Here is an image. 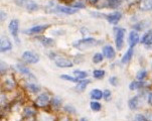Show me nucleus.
<instances>
[{
	"label": "nucleus",
	"mask_w": 152,
	"mask_h": 121,
	"mask_svg": "<svg viewBox=\"0 0 152 121\" xmlns=\"http://www.w3.org/2000/svg\"><path fill=\"white\" fill-rule=\"evenodd\" d=\"M8 29H9V32L11 34V37L14 38V40L16 42L17 45L20 43V40H19V37H18V33H19V20L14 18V19H11L9 22V25H8Z\"/></svg>",
	"instance_id": "nucleus-5"
},
{
	"label": "nucleus",
	"mask_w": 152,
	"mask_h": 121,
	"mask_svg": "<svg viewBox=\"0 0 152 121\" xmlns=\"http://www.w3.org/2000/svg\"><path fill=\"white\" fill-rule=\"evenodd\" d=\"M105 75H106V72H105L104 70H99V69H97V70H95L94 72H93V77L97 80L103 79L105 77Z\"/></svg>",
	"instance_id": "nucleus-29"
},
{
	"label": "nucleus",
	"mask_w": 152,
	"mask_h": 121,
	"mask_svg": "<svg viewBox=\"0 0 152 121\" xmlns=\"http://www.w3.org/2000/svg\"><path fill=\"white\" fill-rule=\"evenodd\" d=\"M7 17V14L5 13V12L3 11V10H1V17H0V19H1V22L4 21V19Z\"/></svg>",
	"instance_id": "nucleus-42"
},
{
	"label": "nucleus",
	"mask_w": 152,
	"mask_h": 121,
	"mask_svg": "<svg viewBox=\"0 0 152 121\" xmlns=\"http://www.w3.org/2000/svg\"><path fill=\"white\" fill-rule=\"evenodd\" d=\"M147 102H148V104L150 105V106H152V92H150V93L148 94V96H147Z\"/></svg>",
	"instance_id": "nucleus-41"
},
{
	"label": "nucleus",
	"mask_w": 152,
	"mask_h": 121,
	"mask_svg": "<svg viewBox=\"0 0 152 121\" xmlns=\"http://www.w3.org/2000/svg\"><path fill=\"white\" fill-rule=\"evenodd\" d=\"M74 73V76L76 78H78L79 80H83V79H86L88 77V73L86 71H82V70H76L73 72Z\"/></svg>",
	"instance_id": "nucleus-28"
},
{
	"label": "nucleus",
	"mask_w": 152,
	"mask_h": 121,
	"mask_svg": "<svg viewBox=\"0 0 152 121\" xmlns=\"http://www.w3.org/2000/svg\"><path fill=\"white\" fill-rule=\"evenodd\" d=\"M21 59L24 63L29 64V65H34V64H37L39 62V56L32 51H24L21 56Z\"/></svg>",
	"instance_id": "nucleus-7"
},
{
	"label": "nucleus",
	"mask_w": 152,
	"mask_h": 121,
	"mask_svg": "<svg viewBox=\"0 0 152 121\" xmlns=\"http://www.w3.org/2000/svg\"><path fill=\"white\" fill-rule=\"evenodd\" d=\"M133 56H134V48L130 47L127 50V51L125 53V55L122 56V59H121V63H122V64H128L131 61V59H132Z\"/></svg>",
	"instance_id": "nucleus-21"
},
{
	"label": "nucleus",
	"mask_w": 152,
	"mask_h": 121,
	"mask_svg": "<svg viewBox=\"0 0 152 121\" xmlns=\"http://www.w3.org/2000/svg\"><path fill=\"white\" fill-rule=\"evenodd\" d=\"M91 83L90 80H86V79H83V80H80L78 83H76V90L78 92H84L85 90L87 89V86Z\"/></svg>",
	"instance_id": "nucleus-20"
},
{
	"label": "nucleus",
	"mask_w": 152,
	"mask_h": 121,
	"mask_svg": "<svg viewBox=\"0 0 152 121\" xmlns=\"http://www.w3.org/2000/svg\"><path fill=\"white\" fill-rule=\"evenodd\" d=\"M103 60H104V55L103 54H100V53H97L93 56V63L94 64H100L102 63Z\"/></svg>",
	"instance_id": "nucleus-31"
},
{
	"label": "nucleus",
	"mask_w": 152,
	"mask_h": 121,
	"mask_svg": "<svg viewBox=\"0 0 152 121\" xmlns=\"http://www.w3.org/2000/svg\"><path fill=\"white\" fill-rule=\"evenodd\" d=\"M102 54L104 55L105 58L108 59V60H113L116 56V51L114 50V48H113L112 45H109L103 47Z\"/></svg>",
	"instance_id": "nucleus-14"
},
{
	"label": "nucleus",
	"mask_w": 152,
	"mask_h": 121,
	"mask_svg": "<svg viewBox=\"0 0 152 121\" xmlns=\"http://www.w3.org/2000/svg\"><path fill=\"white\" fill-rule=\"evenodd\" d=\"M14 3L28 12H35L39 9V5L34 0H14Z\"/></svg>",
	"instance_id": "nucleus-4"
},
{
	"label": "nucleus",
	"mask_w": 152,
	"mask_h": 121,
	"mask_svg": "<svg viewBox=\"0 0 152 121\" xmlns=\"http://www.w3.org/2000/svg\"><path fill=\"white\" fill-rule=\"evenodd\" d=\"M37 40L39 42L43 47L45 48H50V47H53L55 45V40L50 37H46L45 35H40V37H37Z\"/></svg>",
	"instance_id": "nucleus-19"
},
{
	"label": "nucleus",
	"mask_w": 152,
	"mask_h": 121,
	"mask_svg": "<svg viewBox=\"0 0 152 121\" xmlns=\"http://www.w3.org/2000/svg\"><path fill=\"white\" fill-rule=\"evenodd\" d=\"M64 110H65V112L69 113V114H75V113L77 112L76 108H75L73 105H69V104L65 105V106H64Z\"/></svg>",
	"instance_id": "nucleus-35"
},
{
	"label": "nucleus",
	"mask_w": 152,
	"mask_h": 121,
	"mask_svg": "<svg viewBox=\"0 0 152 121\" xmlns=\"http://www.w3.org/2000/svg\"><path fill=\"white\" fill-rule=\"evenodd\" d=\"M148 84L146 83L145 81H132L129 85V89L131 91H135V90H139V89H144L145 87H147Z\"/></svg>",
	"instance_id": "nucleus-16"
},
{
	"label": "nucleus",
	"mask_w": 152,
	"mask_h": 121,
	"mask_svg": "<svg viewBox=\"0 0 152 121\" xmlns=\"http://www.w3.org/2000/svg\"><path fill=\"white\" fill-rule=\"evenodd\" d=\"M23 114L25 117H32L35 114V110L32 107H26L23 110Z\"/></svg>",
	"instance_id": "nucleus-33"
},
{
	"label": "nucleus",
	"mask_w": 152,
	"mask_h": 121,
	"mask_svg": "<svg viewBox=\"0 0 152 121\" xmlns=\"http://www.w3.org/2000/svg\"><path fill=\"white\" fill-rule=\"evenodd\" d=\"M53 120H55L53 116H51L50 114H46L45 112H42V114H39L37 117V121H53Z\"/></svg>",
	"instance_id": "nucleus-27"
},
{
	"label": "nucleus",
	"mask_w": 152,
	"mask_h": 121,
	"mask_svg": "<svg viewBox=\"0 0 152 121\" xmlns=\"http://www.w3.org/2000/svg\"><path fill=\"white\" fill-rule=\"evenodd\" d=\"M140 42V37H139V33L136 30H132L129 32V37H128V43L131 48H134L137 43Z\"/></svg>",
	"instance_id": "nucleus-15"
},
{
	"label": "nucleus",
	"mask_w": 152,
	"mask_h": 121,
	"mask_svg": "<svg viewBox=\"0 0 152 121\" xmlns=\"http://www.w3.org/2000/svg\"><path fill=\"white\" fill-rule=\"evenodd\" d=\"M50 95L48 93H42L39 94L38 96L37 97V99H35V105H37V107L39 108H43V107H46L48 104L50 103Z\"/></svg>",
	"instance_id": "nucleus-9"
},
{
	"label": "nucleus",
	"mask_w": 152,
	"mask_h": 121,
	"mask_svg": "<svg viewBox=\"0 0 152 121\" xmlns=\"http://www.w3.org/2000/svg\"><path fill=\"white\" fill-rule=\"evenodd\" d=\"M60 78L63 80H66V81H69V82H73V83H78L80 81L78 78L73 77V76H69V75H61Z\"/></svg>",
	"instance_id": "nucleus-32"
},
{
	"label": "nucleus",
	"mask_w": 152,
	"mask_h": 121,
	"mask_svg": "<svg viewBox=\"0 0 152 121\" xmlns=\"http://www.w3.org/2000/svg\"><path fill=\"white\" fill-rule=\"evenodd\" d=\"M100 42L93 37H84L82 40H76L73 45L75 48L79 51H86V50H90V48L96 47L97 45H99Z\"/></svg>",
	"instance_id": "nucleus-1"
},
{
	"label": "nucleus",
	"mask_w": 152,
	"mask_h": 121,
	"mask_svg": "<svg viewBox=\"0 0 152 121\" xmlns=\"http://www.w3.org/2000/svg\"><path fill=\"white\" fill-rule=\"evenodd\" d=\"M12 50V43L7 37H1L0 40V51L1 53H6Z\"/></svg>",
	"instance_id": "nucleus-12"
},
{
	"label": "nucleus",
	"mask_w": 152,
	"mask_h": 121,
	"mask_svg": "<svg viewBox=\"0 0 152 121\" xmlns=\"http://www.w3.org/2000/svg\"><path fill=\"white\" fill-rule=\"evenodd\" d=\"M90 97L93 100H100L103 98V92L100 89H93L90 93Z\"/></svg>",
	"instance_id": "nucleus-23"
},
{
	"label": "nucleus",
	"mask_w": 152,
	"mask_h": 121,
	"mask_svg": "<svg viewBox=\"0 0 152 121\" xmlns=\"http://www.w3.org/2000/svg\"><path fill=\"white\" fill-rule=\"evenodd\" d=\"M125 28L123 27H117L115 29V43L116 48L118 51L122 50L124 45V38H125Z\"/></svg>",
	"instance_id": "nucleus-6"
},
{
	"label": "nucleus",
	"mask_w": 152,
	"mask_h": 121,
	"mask_svg": "<svg viewBox=\"0 0 152 121\" xmlns=\"http://www.w3.org/2000/svg\"><path fill=\"white\" fill-rule=\"evenodd\" d=\"M25 88L31 93H38L40 91V87L34 83H26L25 84Z\"/></svg>",
	"instance_id": "nucleus-24"
},
{
	"label": "nucleus",
	"mask_w": 152,
	"mask_h": 121,
	"mask_svg": "<svg viewBox=\"0 0 152 121\" xmlns=\"http://www.w3.org/2000/svg\"><path fill=\"white\" fill-rule=\"evenodd\" d=\"M105 18L107 19V21L109 22L110 24L116 25V24L119 23V21L122 19V12L114 11V12H112V13L105 15Z\"/></svg>",
	"instance_id": "nucleus-10"
},
{
	"label": "nucleus",
	"mask_w": 152,
	"mask_h": 121,
	"mask_svg": "<svg viewBox=\"0 0 152 121\" xmlns=\"http://www.w3.org/2000/svg\"><path fill=\"white\" fill-rule=\"evenodd\" d=\"M135 120H136V121H148V120H147V118H146L145 116H143V115H141V114L136 115Z\"/></svg>",
	"instance_id": "nucleus-40"
},
{
	"label": "nucleus",
	"mask_w": 152,
	"mask_h": 121,
	"mask_svg": "<svg viewBox=\"0 0 152 121\" xmlns=\"http://www.w3.org/2000/svg\"><path fill=\"white\" fill-rule=\"evenodd\" d=\"M146 77H147V71L146 70H141L139 71L137 75H136V78L139 81H144V80L146 79Z\"/></svg>",
	"instance_id": "nucleus-34"
},
{
	"label": "nucleus",
	"mask_w": 152,
	"mask_h": 121,
	"mask_svg": "<svg viewBox=\"0 0 152 121\" xmlns=\"http://www.w3.org/2000/svg\"><path fill=\"white\" fill-rule=\"evenodd\" d=\"M90 107H91V109L94 112H99V111H101V109H102L101 103H99L97 100H93V101L90 103Z\"/></svg>",
	"instance_id": "nucleus-26"
},
{
	"label": "nucleus",
	"mask_w": 152,
	"mask_h": 121,
	"mask_svg": "<svg viewBox=\"0 0 152 121\" xmlns=\"http://www.w3.org/2000/svg\"><path fill=\"white\" fill-rule=\"evenodd\" d=\"M61 103H63V101H61V99L58 96H56V97H53V99H51V101H50V104H51V106H53V109H58V108H61Z\"/></svg>",
	"instance_id": "nucleus-25"
},
{
	"label": "nucleus",
	"mask_w": 152,
	"mask_h": 121,
	"mask_svg": "<svg viewBox=\"0 0 152 121\" xmlns=\"http://www.w3.org/2000/svg\"><path fill=\"white\" fill-rule=\"evenodd\" d=\"M48 56H50V58L51 60H53L56 66L58 67V68L66 69V68H72V67L74 66V63L71 60H69V59H66V58H64V56H58L55 51H51Z\"/></svg>",
	"instance_id": "nucleus-3"
},
{
	"label": "nucleus",
	"mask_w": 152,
	"mask_h": 121,
	"mask_svg": "<svg viewBox=\"0 0 152 121\" xmlns=\"http://www.w3.org/2000/svg\"><path fill=\"white\" fill-rule=\"evenodd\" d=\"M127 1H129V0H127Z\"/></svg>",
	"instance_id": "nucleus-46"
},
{
	"label": "nucleus",
	"mask_w": 152,
	"mask_h": 121,
	"mask_svg": "<svg viewBox=\"0 0 152 121\" xmlns=\"http://www.w3.org/2000/svg\"><path fill=\"white\" fill-rule=\"evenodd\" d=\"M111 98H112V92L108 89L104 90V92H103V99H104L105 101H110Z\"/></svg>",
	"instance_id": "nucleus-36"
},
{
	"label": "nucleus",
	"mask_w": 152,
	"mask_h": 121,
	"mask_svg": "<svg viewBox=\"0 0 152 121\" xmlns=\"http://www.w3.org/2000/svg\"><path fill=\"white\" fill-rule=\"evenodd\" d=\"M72 7H74V8H77V9H83L85 8V3L84 2H82V1H80V0H78V1H76V2H74L73 4L71 5Z\"/></svg>",
	"instance_id": "nucleus-37"
},
{
	"label": "nucleus",
	"mask_w": 152,
	"mask_h": 121,
	"mask_svg": "<svg viewBox=\"0 0 152 121\" xmlns=\"http://www.w3.org/2000/svg\"><path fill=\"white\" fill-rule=\"evenodd\" d=\"M139 106H140V97H139V95L132 97L128 101V107H129L130 110H137Z\"/></svg>",
	"instance_id": "nucleus-18"
},
{
	"label": "nucleus",
	"mask_w": 152,
	"mask_h": 121,
	"mask_svg": "<svg viewBox=\"0 0 152 121\" xmlns=\"http://www.w3.org/2000/svg\"><path fill=\"white\" fill-rule=\"evenodd\" d=\"M80 121H88L87 118H85V117H82L81 119H80Z\"/></svg>",
	"instance_id": "nucleus-44"
},
{
	"label": "nucleus",
	"mask_w": 152,
	"mask_h": 121,
	"mask_svg": "<svg viewBox=\"0 0 152 121\" xmlns=\"http://www.w3.org/2000/svg\"><path fill=\"white\" fill-rule=\"evenodd\" d=\"M4 84H5V87H6L7 89L9 90H12L14 88L15 86V81L13 79H12V77H10V78H6L4 81Z\"/></svg>",
	"instance_id": "nucleus-30"
},
{
	"label": "nucleus",
	"mask_w": 152,
	"mask_h": 121,
	"mask_svg": "<svg viewBox=\"0 0 152 121\" xmlns=\"http://www.w3.org/2000/svg\"><path fill=\"white\" fill-rule=\"evenodd\" d=\"M61 121H69V118H64Z\"/></svg>",
	"instance_id": "nucleus-45"
},
{
	"label": "nucleus",
	"mask_w": 152,
	"mask_h": 121,
	"mask_svg": "<svg viewBox=\"0 0 152 121\" xmlns=\"http://www.w3.org/2000/svg\"><path fill=\"white\" fill-rule=\"evenodd\" d=\"M50 27V24H37V25H34V26L28 28V29H25L23 33L25 34H29V35H33V34H39L45 32V29Z\"/></svg>",
	"instance_id": "nucleus-8"
},
{
	"label": "nucleus",
	"mask_w": 152,
	"mask_h": 121,
	"mask_svg": "<svg viewBox=\"0 0 152 121\" xmlns=\"http://www.w3.org/2000/svg\"><path fill=\"white\" fill-rule=\"evenodd\" d=\"M124 0H106L107 2V7H109L111 9H117L122 5Z\"/></svg>",
	"instance_id": "nucleus-22"
},
{
	"label": "nucleus",
	"mask_w": 152,
	"mask_h": 121,
	"mask_svg": "<svg viewBox=\"0 0 152 121\" xmlns=\"http://www.w3.org/2000/svg\"><path fill=\"white\" fill-rule=\"evenodd\" d=\"M140 43L145 47L146 48H152V29L148 30L147 32H145L143 34V37H141Z\"/></svg>",
	"instance_id": "nucleus-13"
},
{
	"label": "nucleus",
	"mask_w": 152,
	"mask_h": 121,
	"mask_svg": "<svg viewBox=\"0 0 152 121\" xmlns=\"http://www.w3.org/2000/svg\"><path fill=\"white\" fill-rule=\"evenodd\" d=\"M16 69H17V71H18L19 73H21V74L23 75V76L27 77L28 79L34 80V81L37 80V78H35V76L32 74V72L30 71L26 66L22 65V64H16Z\"/></svg>",
	"instance_id": "nucleus-11"
},
{
	"label": "nucleus",
	"mask_w": 152,
	"mask_h": 121,
	"mask_svg": "<svg viewBox=\"0 0 152 121\" xmlns=\"http://www.w3.org/2000/svg\"><path fill=\"white\" fill-rule=\"evenodd\" d=\"M88 1H89L91 4H94V5H95V4H97L98 2L100 1V0H88Z\"/></svg>",
	"instance_id": "nucleus-43"
},
{
	"label": "nucleus",
	"mask_w": 152,
	"mask_h": 121,
	"mask_svg": "<svg viewBox=\"0 0 152 121\" xmlns=\"http://www.w3.org/2000/svg\"><path fill=\"white\" fill-rule=\"evenodd\" d=\"M7 70H8V65L2 61L1 65H0V72H1V75H4L7 72Z\"/></svg>",
	"instance_id": "nucleus-39"
},
{
	"label": "nucleus",
	"mask_w": 152,
	"mask_h": 121,
	"mask_svg": "<svg viewBox=\"0 0 152 121\" xmlns=\"http://www.w3.org/2000/svg\"><path fill=\"white\" fill-rule=\"evenodd\" d=\"M109 83H110V85H112V86L116 87V86H118V84H119V79H118L116 76H113L109 79Z\"/></svg>",
	"instance_id": "nucleus-38"
},
{
	"label": "nucleus",
	"mask_w": 152,
	"mask_h": 121,
	"mask_svg": "<svg viewBox=\"0 0 152 121\" xmlns=\"http://www.w3.org/2000/svg\"><path fill=\"white\" fill-rule=\"evenodd\" d=\"M138 7L141 11H150L152 10V0H139Z\"/></svg>",
	"instance_id": "nucleus-17"
},
{
	"label": "nucleus",
	"mask_w": 152,
	"mask_h": 121,
	"mask_svg": "<svg viewBox=\"0 0 152 121\" xmlns=\"http://www.w3.org/2000/svg\"><path fill=\"white\" fill-rule=\"evenodd\" d=\"M48 12H56V13H64V14H75L79 11V9L74 8L72 6H65V5H56L50 3V6L46 7Z\"/></svg>",
	"instance_id": "nucleus-2"
}]
</instances>
